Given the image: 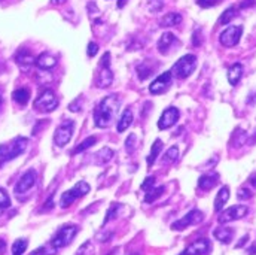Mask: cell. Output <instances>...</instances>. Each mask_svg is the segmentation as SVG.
<instances>
[{
	"label": "cell",
	"mask_w": 256,
	"mask_h": 255,
	"mask_svg": "<svg viewBox=\"0 0 256 255\" xmlns=\"http://www.w3.org/2000/svg\"><path fill=\"white\" fill-rule=\"evenodd\" d=\"M119 99L118 96L112 94L106 96L100 100V103L94 109V123L98 128H107L113 120H115L117 113L119 110Z\"/></svg>",
	"instance_id": "obj_1"
},
{
	"label": "cell",
	"mask_w": 256,
	"mask_h": 255,
	"mask_svg": "<svg viewBox=\"0 0 256 255\" xmlns=\"http://www.w3.org/2000/svg\"><path fill=\"white\" fill-rule=\"evenodd\" d=\"M28 145V140L25 137H15L14 140L8 142V144L0 145V160L9 161L21 155Z\"/></svg>",
	"instance_id": "obj_2"
},
{
	"label": "cell",
	"mask_w": 256,
	"mask_h": 255,
	"mask_svg": "<svg viewBox=\"0 0 256 255\" xmlns=\"http://www.w3.org/2000/svg\"><path fill=\"white\" fill-rule=\"evenodd\" d=\"M197 67V57L192 54H186L182 59H179L173 66V75H176L179 79H186L192 75V72Z\"/></svg>",
	"instance_id": "obj_3"
},
{
	"label": "cell",
	"mask_w": 256,
	"mask_h": 255,
	"mask_svg": "<svg viewBox=\"0 0 256 255\" xmlns=\"http://www.w3.org/2000/svg\"><path fill=\"white\" fill-rule=\"evenodd\" d=\"M76 233H78V227L76 225H72V224L63 225L61 229L55 233V236L51 239V245L54 248H57V249L64 248V246L72 243V240L75 239Z\"/></svg>",
	"instance_id": "obj_4"
},
{
	"label": "cell",
	"mask_w": 256,
	"mask_h": 255,
	"mask_svg": "<svg viewBox=\"0 0 256 255\" xmlns=\"http://www.w3.org/2000/svg\"><path fill=\"white\" fill-rule=\"evenodd\" d=\"M113 82V73L110 70V54L104 52L101 60L98 63V76L96 81V85L100 88H107Z\"/></svg>",
	"instance_id": "obj_5"
},
{
	"label": "cell",
	"mask_w": 256,
	"mask_h": 255,
	"mask_svg": "<svg viewBox=\"0 0 256 255\" xmlns=\"http://www.w3.org/2000/svg\"><path fill=\"white\" fill-rule=\"evenodd\" d=\"M59 107V99L52 90H43L35 100V109L42 113H49Z\"/></svg>",
	"instance_id": "obj_6"
},
{
	"label": "cell",
	"mask_w": 256,
	"mask_h": 255,
	"mask_svg": "<svg viewBox=\"0 0 256 255\" xmlns=\"http://www.w3.org/2000/svg\"><path fill=\"white\" fill-rule=\"evenodd\" d=\"M88 192H90V185H88L87 182L80 181V182H78L72 190L63 192L60 206L66 209V208H69L70 205H73V202L76 200V198H80V197H83V195H87Z\"/></svg>",
	"instance_id": "obj_7"
},
{
	"label": "cell",
	"mask_w": 256,
	"mask_h": 255,
	"mask_svg": "<svg viewBox=\"0 0 256 255\" xmlns=\"http://www.w3.org/2000/svg\"><path fill=\"white\" fill-rule=\"evenodd\" d=\"M203 219H204V213H203L201 211L192 209V211H189L183 218H180V219H177L176 222H173L172 229L176 230V232H182V230L188 229V227H191V225L201 224Z\"/></svg>",
	"instance_id": "obj_8"
},
{
	"label": "cell",
	"mask_w": 256,
	"mask_h": 255,
	"mask_svg": "<svg viewBox=\"0 0 256 255\" xmlns=\"http://www.w3.org/2000/svg\"><path fill=\"white\" fill-rule=\"evenodd\" d=\"M73 131H75V121H72V120L64 121L61 126H59V128H57L54 133V144L57 147L63 148L64 145H67L70 142Z\"/></svg>",
	"instance_id": "obj_9"
},
{
	"label": "cell",
	"mask_w": 256,
	"mask_h": 255,
	"mask_svg": "<svg viewBox=\"0 0 256 255\" xmlns=\"http://www.w3.org/2000/svg\"><path fill=\"white\" fill-rule=\"evenodd\" d=\"M241 35H243L241 25H230L228 28H225V30L220 33L219 42H220V45H223L226 48H233L240 42Z\"/></svg>",
	"instance_id": "obj_10"
},
{
	"label": "cell",
	"mask_w": 256,
	"mask_h": 255,
	"mask_svg": "<svg viewBox=\"0 0 256 255\" xmlns=\"http://www.w3.org/2000/svg\"><path fill=\"white\" fill-rule=\"evenodd\" d=\"M247 213H249V208L247 206L236 205V206L228 208L226 211H220V213L217 216V221H219V224H228L231 221H237V219L244 218Z\"/></svg>",
	"instance_id": "obj_11"
},
{
	"label": "cell",
	"mask_w": 256,
	"mask_h": 255,
	"mask_svg": "<svg viewBox=\"0 0 256 255\" xmlns=\"http://www.w3.org/2000/svg\"><path fill=\"white\" fill-rule=\"evenodd\" d=\"M172 81H173V73L172 72L161 73L149 85V93L151 94H164L170 88V85H172Z\"/></svg>",
	"instance_id": "obj_12"
},
{
	"label": "cell",
	"mask_w": 256,
	"mask_h": 255,
	"mask_svg": "<svg viewBox=\"0 0 256 255\" xmlns=\"http://www.w3.org/2000/svg\"><path fill=\"white\" fill-rule=\"evenodd\" d=\"M180 46V41L170 32H165L162 33V36L159 38L158 41V51L162 54V55H167L170 52L176 51L177 48Z\"/></svg>",
	"instance_id": "obj_13"
},
{
	"label": "cell",
	"mask_w": 256,
	"mask_h": 255,
	"mask_svg": "<svg viewBox=\"0 0 256 255\" xmlns=\"http://www.w3.org/2000/svg\"><path fill=\"white\" fill-rule=\"evenodd\" d=\"M212 252V243L209 239H198L194 243H191L183 252L179 255H210Z\"/></svg>",
	"instance_id": "obj_14"
},
{
	"label": "cell",
	"mask_w": 256,
	"mask_h": 255,
	"mask_svg": "<svg viewBox=\"0 0 256 255\" xmlns=\"http://www.w3.org/2000/svg\"><path fill=\"white\" fill-rule=\"evenodd\" d=\"M179 117H180V112H179L177 107H175V106L167 107L162 112V115L158 121V128L159 130H167L170 127H173L179 121Z\"/></svg>",
	"instance_id": "obj_15"
},
{
	"label": "cell",
	"mask_w": 256,
	"mask_h": 255,
	"mask_svg": "<svg viewBox=\"0 0 256 255\" xmlns=\"http://www.w3.org/2000/svg\"><path fill=\"white\" fill-rule=\"evenodd\" d=\"M36 184V170L30 169L20 178V181L15 185V194H25L30 191Z\"/></svg>",
	"instance_id": "obj_16"
},
{
	"label": "cell",
	"mask_w": 256,
	"mask_h": 255,
	"mask_svg": "<svg viewBox=\"0 0 256 255\" xmlns=\"http://www.w3.org/2000/svg\"><path fill=\"white\" fill-rule=\"evenodd\" d=\"M36 62V57L32 54L30 49L27 48H21L17 54H15V63L22 69V70H28Z\"/></svg>",
	"instance_id": "obj_17"
},
{
	"label": "cell",
	"mask_w": 256,
	"mask_h": 255,
	"mask_svg": "<svg viewBox=\"0 0 256 255\" xmlns=\"http://www.w3.org/2000/svg\"><path fill=\"white\" fill-rule=\"evenodd\" d=\"M57 63H59V60H57V57H54L52 54L49 52H42L39 57H36V62H35V66L39 69V70H52Z\"/></svg>",
	"instance_id": "obj_18"
},
{
	"label": "cell",
	"mask_w": 256,
	"mask_h": 255,
	"mask_svg": "<svg viewBox=\"0 0 256 255\" xmlns=\"http://www.w3.org/2000/svg\"><path fill=\"white\" fill-rule=\"evenodd\" d=\"M219 182V175L217 173H206L203 176H200L198 179V188L203 190V191H210L213 190Z\"/></svg>",
	"instance_id": "obj_19"
},
{
	"label": "cell",
	"mask_w": 256,
	"mask_h": 255,
	"mask_svg": "<svg viewBox=\"0 0 256 255\" xmlns=\"http://www.w3.org/2000/svg\"><path fill=\"white\" fill-rule=\"evenodd\" d=\"M213 236L222 243H230L234 237V229L226 227V225H220V227H217V229L213 230Z\"/></svg>",
	"instance_id": "obj_20"
},
{
	"label": "cell",
	"mask_w": 256,
	"mask_h": 255,
	"mask_svg": "<svg viewBox=\"0 0 256 255\" xmlns=\"http://www.w3.org/2000/svg\"><path fill=\"white\" fill-rule=\"evenodd\" d=\"M243 73H244V67L241 63H234L230 69H228V82L233 85V87H236V85L241 81L243 78Z\"/></svg>",
	"instance_id": "obj_21"
},
{
	"label": "cell",
	"mask_w": 256,
	"mask_h": 255,
	"mask_svg": "<svg viewBox=\"0 0 256 255\" xmlns=\"http://www.w3.org/2000/svg\"><path fill=\"white\" fill-rule=\"evenodd\" d=\"M228 200H230V188H228V187H222V188L219 190L217 195H216V200H215V211H216V212H220Z\"/></svg>",
	"instance_id": "obj_22"
},
{
	"label": "cell",
	"mask_w": 256,
	"mask_h": 255,
	"mask_svg": "<svg viewBox=\"0 0 256 255\" xmlns=\"http://www.w3.org/2000/svg\"><path fill=\"white\" fill-rule=\"evenodd\" d=\"M180 22H182V15L177 12H170L159 20L161 27H175V25H179Z\"/></svg>",
	"instance_id": "obj_23"
},
{
	"label": "cell",
	"mask_w": 256,
	"mask_h": 255,
	"mask_svg": "<svg viewBox=\"0 0 256 255\" xmlns=\"http://www.w3.org/2000/svg\"><path fill=\"white\" fill-rule=\"evenodd\" d=\"M133 110L130 109V107H127L124 112H122V115H121V118H119V121H118V133H122V131H125L130 126H131V123H133Z\"/></svg>",
	"instance_id": "obj_24"
},
{
	"label": "cell",
	"mask_w": 256,
	"mask_h": 255,
	"mask_svg": "<svg viewBox=\"0 0 256 255\" xmlns=\"http://www.w3.org/2000/svg\"><path fill=\"white\" fill-rule=\"evenodd\" d=\"M12 99H14L18 105L24 106V105L28 103V100H30V90L25 88V87L18 88V90H15V91L12 93Z\"/></svg>",
	"instance_id": "obj_25"
},
{
	"label": "cell",
	"mask_w": 256,
	"mask_h": 255,
	"mask_svg": "<svg viewBox=\"0 0 256 255\" xmlns=\"http://www.w3.org/2000/svg\"><path fill=\"white\" fill-rule=\"evenodd\" d=\"M162 147H164L162 140L157 139V140L154 142V145H152V148H151V154H149L148 158H146V161H148V167H151V166L155 163V160L158 158L159 152L162 151Z\"/></svg>",
	"instance_id": "obj_26"
},
{
	"label": "cell",
	"mask_w": 256,
	"mask_h": 255,
	"mask_svg": "<svg viewBox=\"0 0 256 255\" xmlns=\"http://www.w3.org/2000/svg\"><path fill=\"white\" fill-rule=\"evenodd\" d=\"M238 11L240 9H237V6H230L228 9H225L223 14L219 17V24L220 25H225V24H228L230 21H233L238 15Z\"/></svg>",
	"instance_id": "obj_27"
},
{
	"label": "cell",
	"mask_w": 256,
	"mask_h": 255,
	"mask_svg": "<svg viewBox=\"0 0 256 255\" xmlns=\"http://www.w3.org/2000/svg\"><path fill=\"white\" fill-rule=\"evenodd\" d=\"M246 140H247V133L244 130H241V128H237L234 131L233 137H231V145L234 148H240V147H243L246 144Z\"/></svg>",
	"instance_id": "obj_28"
},
{
	"label": "cell",
	"mask_w": 256,
	"mask_h": 255,
	"mask_svg": "<svg viewBox=\"0 0 256 255\" xmlns=\"http://www.w3.org/2000/svg\"><path fill=\"white\" fill-rule=\"evenodd\" d=\"M165 191V187L164 185H159V187H152L149 191H146V197H145V202L146 203H152L155 200L162 195V192Z\"/></svg>",
	"instance_id": "obj_29"
},
{
	"label": "cell",
	"mask_w": 256,
	"mask_h": 255,
	"mask_svg": "<svg viewBox=\"0 0 256 255\" xmlns=\"http://www.w3.org/2000/svg\"><path fill=\"white\" fill-rule=\"evenodd\" d=\"M97 144V137L96 136H90V137H87L85 139L82 144H79L73 151H72V154L75 155V154H80V152H83V151H87L88 148H91L93 145H96Z\"/></svg>",
	"instance_id": "obj_30"
},
{
	"label": "cell",
	"mask_w": 256,
	"mask_h": 255,
	"mask_svg": "<svg viewBox=\"0 0 256 255\" xmlns=\"http://www.w3.org/2000/svg\"><path fill=\"white\" fill-rule=\"evenodd\" d=\"M122 209H124V206H122L121 203H112V206L107 209V213H106V218H104V221H103V225L107 224L110 219H115V218L121 213Z\"/></svg>",
	"instance_id": "obj_31"
},
{
	"label": "cell",
	"mask_w": 256,
	"mask_h": 255,
	"mask_svg": "<svg viewBox=\"0 0 256 255\" xmlns=\"http://www.w3.org/2000/svg\"><path fill=\"white\" fill-rule=\"evenodd\" d=\"M113 155H115V151H112L109 148H103L101 151H98V154L96 155V158H97L98 164L100 163L101 164H106V163H109L113 158Z\"/></svg>",
	"instance_id": "obj_32"
},
{
	"label": "cell",
	"mask_w": 256,
	"mask_h": 255,
	"mask_svg": "<svg viewBox=\"0 0 256 255\" xmlns=\"http://www.w3.org/2000/svg\"><path fill=\"white\" fill-rule=\"evenodd\" d=\"M28 246L27 239H17L12 245V255H22Z\"/></svg>",
	"instance_id": "obj_33"
},
{
	"label": "cell",
	"mask_w": 256,
	"mask_h": 255,
	"mask_svg": "<svg viewBox=\"0 0 256 255\" xmlns=\"http://www.w3.org/2000/svg\"><path fill=\"white\" fill-rule=\"evenodd\" d=\"M152 72H154V69L149 67V66H146V63L140 64V66L137 67V75H138V79H140V81H145L146 78H149V76L152 75Z\"/></svg>",
	"instance_id": "obj_34"
},
{
	"label": "cell",
	"mask_w": 256,
	"mask_h": 255,
	"mask_svg": "<svg viewBox=\"0 0 256 255\" xmlns=\"http://www.w3.org/2000/svg\"><path fill=\"white\" fill-rule=\"evenodd\" d=\"M179 157V148L177 147H172L168 148V151L164 154V161L165 163H175Z\"/></svg>",
	"instance_id": "obj_35"
},
{
	"label": "cell",
	"mask_w": 256,
	"mask_h": 255,
	"mask_svg": "<svg viewBox=\"0 0 256 255\" xmlns=\"http://www.w3.org/2000/svg\"><path fill=\"white\" fill-rule=\"evenodd\" d=\"M11 206V198L6 190L0 188V209H8Z\"/></svg>",
	"instance_id": "obj_36"
},
{
	"label": "cell",
	"mask_w": 256,
	"mask_h": 255,
	"mask_svg": "<svg viewBox=\"0 0 256 255\" xmlns=\"http://www.w3.org/2000/svg\"><path fill=\"white\" fill-rule=\"evenodd\" d=\"M57 251L59 249L54 248L52 245H49V246H42V248L36 249L35 252H32V255H55Z\"/></svg>",
	"instance_id": "obj_37"
},
{
	"label": "cell",
	"mask_w": 256,
	"mask_h": 255,
	"mask_svg": "<svg viewBox=\"0 0 256 255\" xmlns=\"http://www.w3.org/2000/svg\"><path fill=\"white\" fill-rule=\"evenodd\" d=\"M136 144H137V136L133 133V134H130V136L127 137V140H125V149H127L128 154H133V152H134Z\"/></svg>",
	"instance_id": "obj_38"
},
{
	"label": "cell",
	"mask_w": 256,
	"mask_h": 255,
	"mask_svg": "<svg viewBox=\"0 0 256 255\" xmlns=\"http://www.w3.org/2000/svg\"><path fill=\"white\" fill-rule=\"evenodd\" d=\"M146 2H148V8L151 12H158L164 6V0H146Z\"/></svg>",
	"instance_id": "obj_39"
},
{
	"label": "cell",
	"mask_w": 256,
	"mask_h": 255,
	"mask_svg": "<svg viewBox=\"0 0 256 255\" xmlns=\"http://www.w3.org/2000/svg\"><path fill=\"white\" fill-rule=\"evenodd\" d=\"M203 43V36H201V28L198 27L197 30L192 33V45L194 46H201Z\"/></svg>",
	"instance_id": "obj_40"
},
{
	"label": "cell",
	"mask_w": 256,
	"mask_h": 255,
	"mask_svg": "<svg viewBox=\"0 0 256 255\" xmlns=\"http://www.w3.org/2000/svg\"><path fill=\"white\" fill-rule=\"evenodd\" d=\"M154 184H155V178H154V176H148V178L143 181V184H141V187H140V188L143 190V191H149L152 187H155Z\"/></svg>",
	"instance_id": "obj_41"
},
{
	"label": "cell",
	"mask_w": 256,
	"mask_h": 255,
	"mask_svg": "<svg viewBox=\"0 0 256 255\" xmlns=\"http://www.w3.org/2000/svg\"><path fill=\"white\" fill-rule=\"evenodd\" d=\"M198 5H200L201 8H212L217 3H220L222 0H197Z\"/></svg>",
	"instance_id": "obj_42"
},
{
	"label": "cell",
	"mask_w": 256,
	"mask_h": 255,
	"mask_svg": "<svg viewBox=\"0 0 256 255\" xmlns=\"http://www.w3.org/2000/svg\"><path fill=\"white\" fill-rule=\"evenodd\" d=\"M237 197H238V200H247V198L252 197V191H249L247 188H240L237 191Z\"/></svg>",
	"instance_id": "obj_43"
},
{
	"label": "cell",
	"mask_w": 256,
	"mask_h": 255,
	"mask_svg": "<svg viewBox=\"0 0 256 255\" xmlns=\"http://www.w3.org/2000/svg\"><path fill=\"white\" fill-rule=\"evenodd\" d=\"M87 51H88V57H94L97 54V51H98V45L96 42H90Z\"/></svg>",
	"instance_id": "obj_44"
},
{
	"label": "cell",
	"mask_w": 256,
	"mask_h": 255,
	"mask_svg": "<svg viewBox=\"0 0 256 255\" xmlns=\"http://www.w3.org/2000/svg\"><path fill=\"white\" fill-rule=\"evenodd\" d=\"M112 236H113L112 232H106V233H100V234L97 236V239H98V242H107Z\"/></svg>",
	"instance_id": "obj_45"
},
{
	"label": "cell",
	"mask_w": 256,
	"mask_h": 255,
	"mask_svg": "<svg viewBox=\"0 0 256 255\" xmlns=\"http://www.w3.org/2000/svg\"><path fill=\"white\" fill-rule=\"evenodd\" d=\"M80 99H78V100H75V102H72L70 103V106H69V109L72 110V112H79L80 110Z\"/></svg>",
	"instance_id": "obj_46"
},
{
	"label": "cell",
	"mask_w": 256,
	"mask_h": 255,
	"mask_svg": "<svg viewBox=\"0 0 256 255\" xmlns=\"http://www.w3.org/2000/svg\"><path fill=\"white\" fill-rule=\"evenodd\" d=\"M247 240H249V236H244V237H243L241 240H238V243L236 245V248H241V246H244Z\"/></svg>",
	"instance_id": "obj_47"
},
{
	"label": "cell",
	"mask_w": 256,
	"mask_h": 255,
	"mask_svg": "<svg viewBox=\"0 0 256 255\" xmlns=\"http://www.w3.org/2000/svg\"><path fill=\"white\" fill-rule=\"evenodd\" d=\"M249 184H250L253 188H256V173L250 175V178H249Z\"/></svg>",
	"instance_id": "obj_48"
},
{
	"label": "cell",
	"mask_w": 256,
	"mask_h": 255,
	"mask_svg": "<svg viewBox=\"0 0 256 255\" xmlns=\"http://www.w3.org/2000/svg\"><path fill=\"white\" fill-rule=\"evenodd\" d=\"M88 246H90V242H85V243H83V245L80 246V249H79V251L76 252V255H82V252H83L85 249H87Z\"/></svg>",
	"instance_id": "obj_49"
},
{
	"label": "cell",
	"mask_w": 256,
	"mask_h": 255,
	"mask_svg": "<svg viewBox=\"0 0 256 255\" xmlns=\"http://www.w3.org/2000/svg\"><path fill=\"white\" fill-rule=\"evenodd\" d=\"M247 254H249V255H256V242L247 249Z\"/></svg>",
	"instance_id": "obj_50"
},
{
	"label": "cell",
	"mask_w": 256,
	"mask_h": 255,
	"mask_svg": "<svg viewBox=\"0 0 256 255\" xmlns=\"http://www.w3.org/2000/svg\"><path fill=\"white\" fill-rule=\"evenodd\" d=\"M5 251H6V243H5V240L0 239V255H2Z\"/></svg>",
	"instance_id": "obj_51"
},
{
	"label": "cell",
	"mask_w": 256,
	"mask_h": 255,
	"mask_svg": "<svg viewBox=\"0 0 256 255\" xmlns=\"http://www.w3.org/2000/svg\"><path fill=\"white\" fill-rule=\"evenodd\" d=\"M247 103H249V105H250V103H252V105H253V103H256V93H253V94H250V96H249Z\"/></svg>",
	"instance_id": "obj_52"
},
{
	"label": "cell",
	"mask_w": 256,
	"mask_h": 255,
	"mask_svg": "<svg viewBox=\"0 0 256 255\" xmlns=\"http://www.w3.org/2000/svg\"><path fill=\"white\" fill-rule=\"evenodd\" d=\"M125 5V0H119V2H118V8H122Z\"/></svg>",
	"instance_id": "obj_53"
},
{
	"label": "cell",
	"mask_w": 256,
	"mask_h": 255,
	"mask_svg": "<svg viewBox=\"0 0 256 255\" xmlns=\"http://www.w3.org/2000/svg\"><path fill=\"white\" fill-rule=\"evenodd\" d=\"M66 2V0H52V3H57V5H59V3H64Z\"/></svg>",
	"instance_id": "obj_54"
},
{
	"label": "cell",
	"mask_w": 256,
	"mask_h": 255,
	"mask_svg": "<svg viewBox=\"0 0 256 255\" xmlns=\"http://www.w3.org/2000/svg\"><path fill=\"white\" fill-rule=\"evenodd\" d=\"M3 105V97H2V94H0V106Z\"/></svg>",
	"instance_id": "obj_55"
},
{
	"label": "cell",
	"mask_w": 256,
	"mask_h": 255,
	"mask_svg": "<svg viewBox=\"0 0 256 255\" xmlns=\"http://www.w3.org/2000/svg\"><path fill=\"white\" fill-rule=\"evenodd\" d=\"M131 255H138V254H131Z\"/></svg>",
	"instance_id": "obj_56"
}]
</instances>
